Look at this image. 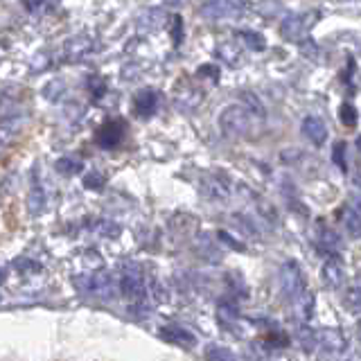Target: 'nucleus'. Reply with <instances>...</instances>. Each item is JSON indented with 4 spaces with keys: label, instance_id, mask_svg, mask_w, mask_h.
Returning <instances> with one entry per match:
<instances>
[{
    "label": "nucleus",
    "instance_id": "f257e3e1",
    "mask_svg": "<svg viewBox=\"0 0 361 361\" xmlns=\"http://www.w3.org/2000/svg\"><path fill=\"white\" fill-rule=\"evenodd\" d=\"M122 127H120V122H106L104 127L99 129V135H97V140L102 147H116L120 140H122Z\"/></svg>",
    "mask_w": 361,
    "mask_h": 361
},
{
    "label": "nucleus",
    "instance_id": "f03ea898",
    "mask_svg": "<svg viewBox=\"0 0 361 361\" xmlns=\"http://www.w3.org/2000/svg\"><path fill=\"white\" fill-rule=\"evenodd\" d=\"M154 104H156V95L152 93V90H142V93L135 97V109H138V113H152V109H154Z\"/></svg>",
    "mask_w": 361,
    "mask_h": 361
},
{
    "label": "nucleus",
    "instance_id": "7ed1b4c3",
    "mask_svg": "<svg viewBox=\"0 0 361 361\" xmlns=\"http://www.w3.org/2000/svg\"><path fill=\"white\" fill-rule=\"evenodd\" d=\"M341 118H343V122L353 124V122H355V113H353V106H343V113H341Z\"/></svg>",
    "mask_w": 361,
    "mask_h": 361
}]
</instances>
